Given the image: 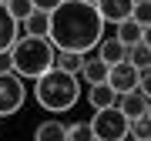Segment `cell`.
Here are the masks:
<instances>
[{"label":"cell","mask_w":151,"mask_h":141,"mask_svg":"<svg viewBox=\"0 0 151 141\" xmlns=\"http://www.w3.org/2000/svg\"><path fill=\"white\" fill-rule=\"evenodd\" d=\"M87 104H91V108H114V104H118V91H114V87L104 81V84H91L87 87Z\"/></svg>","instance_id":"10"},{"label":"cell","mask_w":151,"mask_h":141,"mask_svg":"<svg viewBox=\"0 0 151 141\" xmlns=\"http://www.w3.org/2000/svg\"><path fill=\"white\" fill-rule=\"evenodd\" d=\"M17 44V20L7 10V4H0V50H10Z\"/></svg>","instance_id":"12"},{"label":"cell","mask_w":151,"mask_h":141,"mask_svg":"<svg viewBox=\"0 0 151 141\" xmlns=\"http://www.w3.org/2000/svg\"><path fill=\"white\" fill-rule=\"evenodd\" d=\"M145 44H148V47H151V24H148V27H145Z\"/></svg>","instance_id":"25"},{"label":"cell","mask_w":151,"mask_h":141,"mask_svg":"<svg viewBox=\"0 0 151 141\" xmlns=\"http://www.w3.org/2000/svg\"><path fill=\"white\" fill-rule=\"evenodd\" d=\"M60 4H64V0H34V7H37V10H47V14H54Z\"/></svg>","instance_id":"23"},{"label":"cell","mask_w":151,"mask_h":141,"mask_svg":"<svg viewBox=\"0 0 151 141\" xmlns=\"http://www.w3.org/2000/svg\"><path fill=\"white\" fill-rule=\"evenodd\" d=\"M114 37H118L121 44H128V47H134V44H141V40H145V27H141L134 17H128V20H121V24H118Z\"/></svg>","instance_id":"14"},{"label":"cell","mask_w":151,"mask_h":141,"mask_svg":"<svg viewBox=\"0 0 151 141\" xmlns=\"http://www.w3.org/2000/svg\"><path fill=\"white\" fill-rule=\"evenodd\" d=\"M141 81V70L131 64V60H121V64H111V74H108V84L114 87L118 94H128V91H134Z\"/></svg>","instance_id":"7"},{"label":"cell","mask_w":151,"mask_h":141,"mask_svg":"<svg viewBox=\"0 0 151 141\" xmlns=\"http://www.w3.org/2000/svg\"><path fill=\"white\" fill-rule=\"evenodd\" d=\"M134 4L138 0H97V10H101L104 24H114V27H118L121 20H128V17L134 14Z\"/></svg>","instance_id":"8"},{"label":"cell","mask_w":151,"mask_h":141,"mask_svg":"<svg viewBox=\"0 0 151 141\" xmlns=\"http://www.w3.org/2000/svg\"><path fill=\"white\" fill-rule=\"evenodd\" d=\"M138 87L148 94V98H151V67H148V70H141V81H138Z\"/></svg>","instance_id":"24"},{"label":"cell","mask_w":151,"mask_h":141,"mask_svg":"<svg viewBox=\"0 0 151 141\" xmlns=\"http://www.w3.org/2000/svg\"><path fill=\"white\" fill-rule=\"evenodd\" d=\"M7 10L14 14V20H27L37 7H34V0H7Z\"/></svg>","instance_id":"19"},{"label":"cell","mask_w":151,"mask_h":141,"mask_svg":"<svg viewBox=\"0 0 151 141\" xmlns=\"http://www.w3.org/2000/svg\"><path fill=\"white\" fill-rule=\"evenodd\" d=\"M128 141H138V138H128Z\"/></svg>","instance_id":"28"},{"label":"cell","mask_w":151,"mask_h":141,"mask_svg":"<svg viewBox=\"0 0 151 141\" xmlns=\"http://www.w3.org/2000/svg\"><path fill=\"white\" fill-rule=\"evenodd\" d=\"M148 104H151V98L141 91V87H134V91H128V94H118V108L128 114L131 121H134V118H145V114H148Z\"/></svg>","instance_id":"9"},{"label":"cell","mask_w":151,"mask_h":141,"mask_svg":"<svg viewBox=\"0 0 151 141\" xmlns=\"http://www.w3.org/2000/svg\"><path fill=\"white\" fill-rule=\"evenodd\" d=\"M128 60H131L138 70H148V67H151V47H148L145 40L134 44V47H128Z\"/></svg>","instance_id":"17"},{"label":"cell","mask_w":151,"mask_h":141,"mask_svg":"<svg viewBox=\"0 0 151 141\" xmlns=\"http://www.w3.org/2000/svg\"><path fill=\"white\" fill-rule=\"evenodd\" d=\"M84 54V70H81V84H104L108 81V74H111V64L104 60L101 54H97V47H91V50H81Z\"/></svg>","instance_id":"6"},{"label":"cell","mask_w":151,"mask_h":141,"mask_svg":"<svg viewBox=\"0 0 151 141\" xmlns=\"http://www.w3.org/2000/svg\"><path fill=\"white\" fill-rule=\"evenodd\" d=\"M57 67L67 74H81L84 70V54L81 50H57Z\"/></svg>","instance_id":"16"},{"label":"cell","mask_w":151,"mask_h":141,"mask_svg":"<svg viewBox=\"0 0 151 141\" xmlns=\"http://www.w3.org/2000/svg\"><path fill=\"white\" fill-rule=\"evenodd\" d=\"M97 54L108 60V64H121V60H128V44H121L118 37H104L97 44Z\"/></svg>","instance_id":"13"},{"label":"cell","mask_w":151,"mask_h":141,"mask_svg":"<svg viewBox=\"0 0 151 141\" xmlns=\"http://www.w3.org/2000/svg\"><path fill=\"white\" fill-rule=\"evenodd\" d=\"M0 4H7V0H0Z\"/></svg>","instance_id":"29"},{"label":"cell","mask_w":151,"mask_h":141,"mask_svg":"<svg viewBox=\"0 0 151 141\" xmlns=\"http://www.w3.org/2000/svg\"><path fill=\"white\" fill-rule=\"evenodd\" d=\"M91 124H94V138L97 141H128L131 138V118L118 108V104L94 111Z\"/></svg>","instance_id":"4"},{"label":"cell","mask_w":151,"mask_h":141,"mask_svg":"<svg viewBox=\"0 0 151 141\" xmlns=\"http://www.w3.org/2000/svg\"><path fill=\"white\" fill-rule=\"evenodd\" d=\"M34 141H67V124L57 121V118L40 121V124L34 128Z\"/></svg>","instance_id":"11"},{"label":"cell","mask_w":151,"mask_h":141,"mask_svg":"<svg viewBox=\"0 0 151 141\" xmlns=\"http://www.w3.org/2000/svg\"><path fill=\"white\" fill-rule=\"evenodd\" d=\"M10 70H14V47L0 50V74H10Z\"/></svg>","instance_id":"22"},{"label":"cell","mask_w":151,"mask_h":141,"mask_svg":"<svg viewBox=\"0 0 151 141\" xmlns=\"http://www.w3.org/2000/svg\"><path fill=\"white\" fill-rule=\"evenodd\" d=\"M131 138H138V141H151V114L131 121Z\"/></svg>","instance_id":"20"},{"label":"cell","mask_w":151,"mask_h":141,"mask_svg":"<svg viewBox=\"0 0 151 141\" xmlns=\"http://www.w3.org/2000/svg\"><path fill=\"white\" fill-rule=\"evenodd\" d=\"M24 24H27V34H34V37H50V14L47 10H34Z\"/></svg>","instance_id":"15"},{"label":"cell","mask_w":151,"mask_h":141,"mask_svg":"<svg viewBox=\"0 0 151 141\" xmlns=\"http://www.w3.org/2000/svg\"><path fill=\"white\" fill-rule=\"evenodd\" d=\"M57 67V47L50 37H24L14 44V70L24 81H37Z\"/></svg>","instance_id":"3"},{"label":"cell","mask_w":151,"mask_h":141,"mask_svg":"<svg viewBox=\"0 0 151 141\" xmlns=\"http://www.w3.org/2000/svg\"><path fill=\"white\" fill-rule=\"evenodd\" d=\"M34 98L44 111L50 114H64L81 101V74H67V70H47L44 77L34 81Z\"/></svg>","instance_id":"2"},{"label":"cell","mask_w":151,"mask_h":141,"mask_svg":"<svg viewBox=\"0 0 151 141\" xmlns=\"http://www.w3.org/2000/svg\"><path fill=\"white\" fill-rule=\"evenodd\" d=\"M104 17L94 4L64 0L50 14V40L57 50H91L104 40Z\"/></svg>","instance_id":"1"},{"label":"cell","mask_w":151,"mask_h":141,"mask_svg":"<svg viewBox=\"0 0 151 141\" xmlns=\"http://www.w3.org/2000/svg\"><path fill=\"white\" fill-rule=\"evenodd\" d=\"M0 121H4V114H0Z\"/></svg>","instance_id":"30"},{"label":"cell","mask_w":151,"mask_h":141,"mask_svg":"<svg viewBox=\"0 0 151 141\" xmlns=\"http://www.w3.org/2000/svg\"><path fill=\"white\" fill-rule=\"evenodd\" d=\"M67 141H97L94 138V124L91 121H74V124H67Z\"/></svg>","instance_id":"18"},{"label":"cell","mask_w":151,"mask_h":141,"mask_svg":"<svg viewBox=\"0 0 151 141\" xmlns=\"http://www.w3.org/2000/svg\"><path fill=\"white\" fill-rule=\"evenodd\" d=\"M84 4H94V7H97V0H84Z\"/></svg>","instance_id":"26"},{"label":"cell","mask_w":151,"mask_h":141,"mask_svg":"<svg viewBox=\"0 0 151 141\" xmlns=\"http://www.w3.org/2000/svg\"><path fill=\"white\" fill-rule=\"evenodd\" d=\"M131 17H134L141 27H148V24H151V0H138V4H134V14H131Z\"/></svg>","instance_id":"21"},{"label":"cell","mask_w":151,"mask_h":141,"mask_svg":"<svg viewBox=\"0 0 151 141\" xmlns=\"http://www.w3.org/2000/svg\"><path fill=\"white\" fill-rule=\"evenodd\" d=\"M148 114H151V104H148Z\"/></svg>","instance_id":"27"},{"label":"cell","mask_w":151,"mask_h":141,"mask_svg":"<svg viewBox=\"0 0 151 141\" xmlns=\"http://www.w3.org/2000/svg\"><path fill=\"white\" fill-rule=\"evenodd\" d=\"M24 101H27V87H24V77L10 70V74H0V114L4 118H10L24 108Z\"/></svg>","instance_id":"5"}]
</instances>
